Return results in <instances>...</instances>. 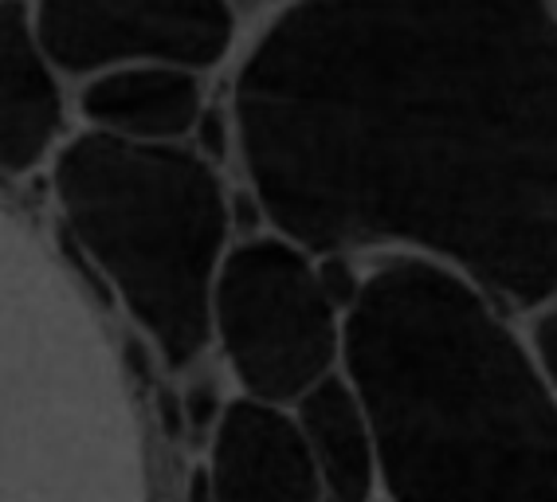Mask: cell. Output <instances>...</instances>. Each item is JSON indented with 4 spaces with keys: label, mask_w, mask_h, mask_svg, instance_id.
Here are the masks:
<instances>
[{
    "label": "cell",
    "mask_w": 557,
    "mask_h": 502,
    "mask_svg": "<svg viewBox=\"0 0 557 502\" xmlns=\"http://www.w3.org/2000/svg\"><path fill=\"white\" fill-rule=\"evenodd\" d=\"M283 240L412 243L515 306L554 294L546 0H295L236 79Z\"/></svg>",
    "instance_id": "1"
},
{
    "label": "cell",
    "mask_w": 557,
    "mask_h": 502,
    "mask_svg": "<svg viewBox=\"0 0 557 502\" xmlns=\"http://www.w3.org/2000/svg\"><path fill=\"white\" fill-rule=\"evenodd\" d=\"M338 350L393 502H554L549 381L451 267L381 263Z\"/></svg>",
    "instance_id": "2"
},
{
    "label": "cell",
    "mask_w": 557,
    "mask_h": 502,
    "mask_svg": "<svg viewBox=\"0 0 557 502\" xmlns=\"http://www.w3.org/2000/svg\"><path fill=\"white\" fill-rule=\"evenodd\" d=\"M51 181L83 251L165 365L185 369L209 342L212 283L228 240V201L209 161L90 130L63 146Z\"/></svg>",
    "instance_id": "3"
},
{
    "label": "cell",
    "mask_w": 557,
    "mask_h": 502,
    "mask_svg": "<svg viewBox=\"0 0 557 502\" xmlns=\"http://www.w3.org/2000/svg\"><path fill=\"white\" fill-rule=\"evenodd\" d=\"M212 326L232 373L259 404L299 401L330 377L338 357V306L319 272L290 240H248L220 260Z\"/></svg>",
    "instance_id": "4"
},
{
    "label": "cell",
    "mask_w": 557,
    "mask_h": 502,
    "mask_svg": "<svg viewBox=\"0 0 557 502\" xmlns=\"http://www.w3.org/2000/svg\"><path fill=\"white\" fill-rule=\"evenodd\" d=\"M32 28L67 75L119 63L200 71L228 55L236 16L232 0H40Z\"/></svg>",
    "instance_id": "5"
},
{
    "label": "cell",
    "mask_w": 557,
    "mask_h": 502,
    "mask_svg": "<svg viewBox=\"0 0 557 502\" xmlns=\"http://www.w3.org/2000/svg\"><path fill=\"white\" fill-rule=\"evenodd\" d=\"M205 482L209 502H322L299 424L259 401L224 409Z\"/></svg>",
    "instance_id": "6"
},
{
    "label": "cell",
    "mask_w": 557,
    "mask_h": 502,
    "mask_svg": "<svg viewBox=\"0 0 557 502\" xmlns=\"http://www.w3.org/2000/svg\"><path fill=\"white\" fill-rule=\"evenodd\" d=\"M63 126V95L24 0H0V170L28 173Z\"/></svg>",
    "instance_id": "7"
},
{
    "label": "cell",
    "mask_w": 557,
    "mask_h": 502,
    "mask_svg": "<svg viewBox=\"0 0 557 502\" xmlns=\"http://www.w3.org/2000/svg\"><path fill=\"white\" fill-rule=\"evenodd\" d=\"M83 111L102 134L129 141L173 146L193 130L200 114V83L177 67H114L83 91Z\"/></svg>",
    "instance_id": "8"
},
{
    "label": "cell",
    "mask_w": 557,
    "mask_h": 502,
    "mask_svg": "<svg viewBox=\"0 0 557 502\" xmlns=\"http://www.w3.org/2000/svg\"><path fill=\"white\" fill-rule=\"evenodd\" d=\"M299 432L319 472L322 502H366L373 491V443L366 416L342 377H322L299 397Z\"/></svg>",
    "instance_id": "9"
},
{
    "label": "cell",
    "mask_w": 557,
    "mask_h": 502,
    "mask_svg": "<svg viewBox=\"0 0 557 502\" xmlns=\"http://www.w3.org/2000/svg\"><path fill=\"white\" fill-rule=\"evenodd\" d=\"M537 369H542V377L549 381V373H554V314H542V322H537Z\"/></svg>",
    "instance_id": "10"
},
{
    "label": "cell",
    "mask_w": 557,
    "mask_h": 502,
    "mask_svg": "<svg viewBox=\"0 0 557 502\" xmlns=\"http://www.w3.org/2000/svg\"><path fill=\"white\" fill-rule=\"evenodd\" d=\"M189 502H209V482H205V472H197V475H193Z\"/></svg>",
    "instance_id": "11"
}]
</instances>
